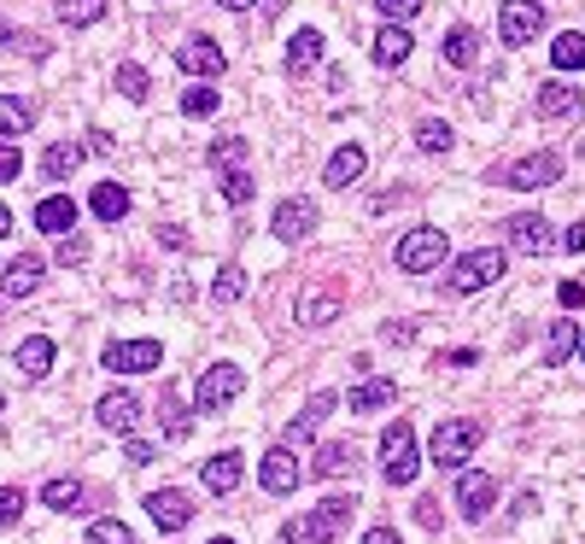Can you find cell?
<instances>
[{
  "instance_id": "cell-1",
  "label": "cell",
  "mask_w": 585,
  "mask_h": 544,
  "mask_svg": "<svg viewBox=\"0 0 585 544\" xmlns=\"http://www.w3.org/2000/svg\"><path fill=\"white\" fill-rule=\"evenodd\" d=\"M351 510H358V497H328L317 515L287 521V527H281V544H328V538L351 521Z\"/></svg>"
},
{
  "instance_id": "cell-8",
  "label": "cell",
  "mask_w": 585,
  "mask_h": 544,
  "mask_svg": "<svg viewBox=\"0 0 585 544\" xmlns=\"http://www.w3.org/2000/svg\"><path fill=\"white\" fill-rule=\"evenodd\" d=\"M164 363V346L158 340H112L106 346V369L112 374H146Z\"/></svg>"
},
{
  "instance_id": "cell-31",
  "label": "cell",
  "mask_w": 585,
  "mask_h": 544,
  "mask_svg": "<svg viewBox=\"0 0 585 544\" xmlns=\"http://www.w3.org/2000/svg\"><path fill=\"white\" fill-rule=\"evenodd\" d=\"M82 153H89V146H76V141H53V146H48V158H41V171H48L53 182H65L76 164H82Z\"/></svg>"
},
{
  "instance_id": "cell-53",
  "label": "cell",
  "mask_w": 585,
  "mask_h": 544,
  "mask_svg": "<svg viewBox=\"0 0 585 544\" xmlns=\"http://www.w3.org/2000/svg\"><path fill=\"white\" fill-rule=\"evenodd\" d=\"M363 544H399V533H392V527H369Z\"/></svg>"
},
{
  "instance_id": "cell-43",
  "label": "cell",
  "mask_w": 585,
  "mask_h": 544,
  "mask_svg": "<svg viewBox=\"0 0 585 544\" xmlns=\"http://www.w3.org/2000/svg\"><path fill=\"white\" fill-rule=\"evenodd\" d=\"M240 158H246V141H240V135H223V141L212 146V164H217V171H235Z\"/></svg>"
},
{
  "instance_id": "cell-48",
  "label": "cell",
  "mask_w": 585,
  "mask_h": 544,
  "mask_svg": "<svg viewBox=\"0 0 585 544\" xmlns=\"http://www.w3.org/2000/svg\"><path fill=\"white\" fill-rule=\"evenodd\" d=\"M18 171H24V153H18V146H0V182H12Z\"/></svg>"
},
{
  "instance_id": "cell-36",
  "label": "cell",
  "mask_w": 585,
  "mask_h": 544,
  "mask_svg": "<svg viewBox=\"0 0 585 544\" xmlns=\"http://www.w3.org/2000/svg\"><path fill=\"white\" fill-rule=\"evenodd\" d=\"M158 415H164V433H171V439H182L187 428H194V422H187V404H182V392H176V387H164Z\"/></svg>"
},
{
  "instance_id": "cell-11",
  "label": "cell",
  "mask_w": 585,
  "mask_h": 544,
  "mask_svg": "<svg viewBox=\"0 0 585 544\" xmlns=\"http://www.w3.org/2000/svg\"><path fill=\"white\" fill-rule=\"evenodd\" d=\"M562 176V158L556 153H527V158H515L510 171H504V187H521V194H527V187H551Z\"/></svg>"
},
{
  "instance_id": "cell-9",
  "label": "cell",
  "mask_w": 585,
  "mask_h": 544,
  "mask_svg": "<svg viewBox=\"0 0 585 544\" xmlns=\"http://www.w3.org/2000/svg\"><path fill=\"white\" fill-rule=\"evenodd\" d=\"M258 480H264V492H276V497H287V492H299V480H305V469H299V456H292V445H276L258 463Z\"/></svg>"
},
{
  "instance_id": "cell-7",
  "label": "cell",
  "mask_w": 585,
  "mask_h": 544,
  "mask_svg": "<svg viewBox=\"0 0 585 544\" xmlns=\"http://www.w3.org/2000/svg\"><path fill=\"white\" fill-rule=\"evenodd\" d=\"M545 30V7L538 0H504V18H497V35L510 41V48H527V41Z\"/></svg>"
},
{
  "instance_id": "cell-28",
  "label": "cell",
  "mask_w": 585,
  "mask_h": 544,
  "mask_svg": "<svg viewBox=\"0 0 585 544\" xmlns=\"http://www.w3.org/2000/svg\"><path fill=\"white\" fill-rule=\"evenodd\" d=\"M12 363L24 369V381H41V374L53 369V340H41V333H35V340L18 346V358H12Z\"/></svg>"
},
{
  "instance_id": "cell-6",
  "label": "cell",
  "mask_w": 585,
  "mask_h": 544,
  "mask_svg": "<svg viewBox=\"0 0 585 544\" xmlns=\"http://www.w3.org/2000/svg\"><path fill=\"white\" fill-rule=\"evenodd\" d=\"M240 387H246V374L235 363H212V369L199 374V387H194V404L199 410H223V404L240 399Z\"/></svg>"
},
{
  "instance_id": "cell-47",
  "label": "cell",
  "mask_w": 585,
  "mask_h": 544,
  "mask_svg": "<svg viewBox=\"0 0 585 544\" xmlns=\"http://www.w3.org/2000/svg\"><path fill=\"white\" fill-rule=\"evenodd\" d=\"M82 258H89V240H82V235H65V240H59V264H82Z\"/></svg>"
},
{
  "instance_id": "cell-51",
  "label": "cell",
  "mask_w": 585,
  "mask_h": 544,
  "mask_svg": "<svg viewBox=\"0 0 585 544\" xmlns=\"http://www.w3.org/2000/svg\"><path fill=\"white\" fill-rule=\"evenodd\" d=\"M556 246H562V253H585V223H574V228H568V235H562V240H556Z\"/></svg>"
},
{
  "instance_id": "cell-2",
  "label": "cell",
  "mask_w": 585,
  "mask_h": 544,
  "mask_svg": "<svg viewBox=\"0 0 585 544\" xmlns=\"http://www.w3.org/2000/svg\"><path fill=\"white\" fill-rule=\"evenodd\" d=\"M504 253H497V246H480V253H463L451 264V292H480V287H492V281H504Z\"/></svg>"
},
{
  "instance_id": "cell-14",
  "label": "cell",
  "mask_w": 585,
  "mask_h": 544,
  "mask_svg": "<svg viewBox=\"0 0 585 544\" xmlns=\"http://www.w3.org/2000/svg\"><path fill=\"white\" fill-rule=\"evenodd\" d=\"M146 515H153V527H158V533H182L187 521H194V504H187V492L164 486V492L146 497Z\"/></svg>"
},
{
  "instance_id": "cell-44",
  "label": "cell",
  "mask_w": 585,
  "mask_h": 544,
  "mask_svg": "<svg viewBox=\"0 0 585 544\" xmlns=\"http://www.w3.org/2000/svg\"><path fill=\"white\" fill-rule=\"evenodd\" d=\"M89 544H135V533L123 521H94L89 527Z\"/></svg>"
},
{
  "instance_id": "cell-45",
  "label": "cell",
  "mask_w": 585,
  "mask_h": 544,
  "mask_svg": "<svg viewBox=\"0 0 585 544\" xmlns=\"http://www.w3.org/2000/svg\"><path fill=\"white\" fill-rule=\"evenodd\" d=\"M374 7H381L387 24H410V18L422 12V0H374Z\"/></svg>"
},
{
  "instance_id": "cell-24",
  "label": "cell",
  "mask_w": 585,
  "mask_h": 544,
  "mask_svg": "<svg viewBox=\"0 0 585 544\" xmlns=\"http://www.w3.org/2000/svg\"><path fill=\"white\" fill-rule=\"evenodd\" d=\"M392 399H399V381H387V374H374V381L351 387V410H358V415H369V410H387Z\"/></svg>"
},
{
  "instance_id": "cell-25",
  "label": "cell",
  "mask_w": 585,
  "mask_h": 544,
  "mask_svg": "<svg viewBox=\"0 0 585 544\" xmlns=\"http://www.w3.org/2000/svg\"><path fill=\"white\" fill-rule=\"evenodd\" d=\"M35 287H41V258H35V253L12 258V264H7V299H30Z\"/></svg>"
},
{
  "instance_id": "cell-15",
  "label": "cell",
  "mask_w": 585,
  "mask_h": 544,
  "mask_svg": "<svg viewBox=\"0 0 585 544\" xmlns=\"http://www.w3.org/2000/svg\"><path fill=\"white\" fill-rule=\"evenodd\" d=\"M240 474H246L240 451H223V456H205V463H199L205 492H217V497H228V492H235V486H240Z\"/></svg>"
},
{
  "instance_id": "cell-20",
  "label": "cell",
  "mask_w": 585,
  "mask_h": 544,
  "mask_svg": "<svg viewBox=\"0 0 585 544\" xmlns=\"http://www.w3.org/2000/svg\"><path fill=\"white\" fill-rule=\"evenodd\" d=\"M322 65V30H299L287 41V76H305Z\"/></svg>"
},
{
  "instance_id": "cell-52",
  "label": "cell",
  "mask_w": 585,
  "mask_h": 544,
  "mask_svg": "<svg viewBox=\"0 0 585 544\" xmlns=\"http://www.w3.org/2000/svg\"><path fill=\"white\" fill-rule=\"evenodd\" d=\"M415 521H422V527H439V504H433V497H422V504H415Z\"/></svg>"
},
{
  "instance_id": "cell-38",
  "label": "cell",
  "mask_w": 585,
  "mask_h": 544,
  "mask_svg": "<svg viewBox=\"0 0 585 544\" xmlns=\"http://www.w3.org/2000/svg\"><path fill=\"white\" fill-rule=\"evenodd\" d=\"M41 504L48 510H76L82 504V480H48V486H41Z\"/></svg>"
},
{
  "instance_id": "cell-41",
  "label": "cell",
  "mask_w": 585,
  "mask_h": 544,
  "mask_svg": "<svg viewBox=\"0 0 585 544\" xmlns=\"http://www.w3.org/2000/svg\"><path fill=\"white\" fill-rule=\"evenodd\" d=\"M146 89H153V82H146L141 65H117V94L123 100H146Z\"/></svg>"
},
{
  "instance_id": "cell-49",
  "label": "cell",
  "mask_w": 585,
  "mask_h": 544,
  "mask_svg": "<svg viewBox=\"0 0 585 544\" xmlns=\"http://www.w3.org/2000/svg\"><path fill=\"white\" fill-rule=\"evenodd\" d=\"M556 299H562V310H579V305H585V287H579V281H562Z\"/></svg>"
},
{
  "instance_id": "cell-33",
  "label": "cell",
  "mask_w": 585,
  "mask_h": 544,
  "mask_svg": "<svg viewBox=\"0 0 585 544\" xmlns=\"http://www.w3.org/2000/svg\"><path fill=\"white\" fill-rule=\"evenodd\" d=\"M579 346V333H574V322H551V333H545V369H562L568 363V351Z\"/></svg>"
},
{
  "instance_id": "cell-26",
  "label": "cell",
  "mask_w": 585,
  "mask_h": 544,
  "mask_svg": "<svg viewBox=\"0 0 585 544\" xmlns=\"http://www.w3.org/2000/svg\"><path fill=\"white\" fill-rule=\"evenodd\" d=\"M410 48H415V41H410V30H399V24H387L381 35H374V65H404V59H410Z\"/></svg>"
},
{
  "instance_id": "cell-39",
  "label": "cell",
  "mask_w": 585,
  "mask_h": 544,
  "mask_svg": "<svg viewBox=\"0 0 585 544\" xmlns=\"http://www.w3.org/2000/svg\"><path fill=\"white\" fill-rule=\"evenodd\" d=\"M217 100H223V94L212 89V82H194V89L182 94V117H212V112H217Z\"/></svg>"
},
{
  "instance_id": "cell-5",
  "label": "cell",
  "mask_w": 585,
  "mask_h": 544,
  "mask_svg": "<svg viewBox=\"0 0 585 544\" xmlns=\"http://www.w3.org/2000/svg\"><path fill=\"white\" fill-rule=\"evenodd\" d=\"M433 264H445V235L439 228H410L399 240V269L404 276H428Z\"/></svg>"
},
{
  "instance_id": "cell-18",
  "label": "cell",
  "mask_w": 585,
  "mask_h": 544,
  "mask_svg": "<svg viewBox=\"0 0 585 544\" xmlns=\"http://www.w3.org/2000/svg\"><path fill=\"white\" fill-rule=\"evenodd\" d=\"M363 171H369V153H363L358 141H346L340 153L328 158V171H322V176H328V187H351V182H358Z\"/></svg>"
},
{
  "instance_id": "cell-19",
  "label": "cell",
  "mask_w": 585,
  "mask_h": 544,
  "mask_svg": "<svg viewBox=\"0 0 585 544\" xmlns=\"http://www.w3.org/2000/svg\"><path fill=\"white\" fill-rule=\"evenodd\" d=\"M351 469H358V445H351V439H333V445L317 451V463H310V474H317V480H340Z\"/></svg>"
},
{
  "instance_id": "cell-12",
  "label": "cell",
  "mask_w": 585,
  "mask_h": 544,
  "mask_svg": "<svg viewBox=\"0 0 585 544\" xmlns=\"http://www.w3.org/2000/svg\"><path fill=\"white\" fill-rule=\"evenodd\" d=\"M492 497H497L492 474H480V469L456 474V510H463L469 521H486V515H492Z\"/></svg>"
},
{
  "instance_id": "cell-40",
  "label": "cell",
  "mask_w": 585,
  "mask_h": 544,
  "mask_svg": "<svg viewBox=\"0 0 585 544\" xmlns=\"http://www.w3.org/2000/svg\"><path fill=\"white\" fill-rule=\"evenodd\" d=\"M456 135H451V123H439V117H422L415 123V146H422V153H445Z\"/></svg>"
},
{
  "instance_id": "cell-30",
  "label": "cell",
  "mask_w": 585,
  "mask_h": 544,
  "mask_svg": "<svg viewBox=\"0 0 585 544\" xmlns=\"http://www.w3.org/2000/svg\"><path fill=\"white\" fill-rule=\"evenodd\" d=\"M480 59V35L469 30V24H456V30H445V65H456V71H469Z\"/></svg>"
},
{
  "instance_id": "cell-22",
  "label": "cell",
  "mask_w": 585,
  "mask_h": 544,
  "mask_svg": "<svg viewBox=\"0 0 585 544\" xmlns=\"http://www.w3.org/2000/svg\"><path fill=\"white\" fill-rule=\"evenodd\" d=\"M340 310H346V299H340V292H305V299H299V322L305 328H328V322H340Z\"/></svg>"
},
{
  "instance_id": "cell-42",
  "label": "cell",
  "mask_w": 585,
  "mask_h": 544,
  "mask_svg": "<svg viewBox=\"0 0 585 544\" xmlns=\"http://www.w3.org/2000/svg\"><path fill=\"white\" fill-rule=\"evenodd\" d=\"M223 199H228V205H246V199H253V176H246L240 164H235V171H223Z\"/></svg>"
},
{
  "instance_id": "cell-34",
  "label": "cell",
  "mask_w": 585,
  "mask_h": 544,
  "mask_svg": "<svg viewBox=\"0 0 585 544\" xmlns=\"http://www.w3.org/2000/svg\"><path fill=\"white\" fill-rule=\"evenodd\" d=\"M30 123H35V106H30V100L0 94V135H24Z\"/></svg>"
},
{
  "instance_id": "cell-29",
  "label": "cell",
  "mask_w": 585,
  "mask_h": 544,
  "mask_svg": "<svg viewBox=\"0 0 585 544\" xmlns=\"http://www.w3.org/2000/svg\"><path fill=\"white\" fill-rule=\"evenodd\" d=\"M89 205H94V217H100V223H117V217H130V187H117V182H100Z\"/></svg>"
},
{
  "instance_id": "cell-32",
  "label": "cell",
  "mask_w": 585,
  "mask_h": 544,
  "mask_svg": "<svg viewBox=\"0 0 585 544\" xmlns=\"http://www.w3.org/2000/svg\"><path fill=\"white\" fill-rule=\"evenodd\" d=\"M551 65H556V71H579V65H585V35H579V30H562V35L551 41Z\"/></svg>"
},
{
  "instance_id": "cell-46",
  "label": "cell",
  "mask_w": 585,
  "mask_h": 544,
  "mask_svg": "<svg viewBox=\"0 0 585 544\" xmlns=\"http://www.w3.org/2000/svg\"><path fill=\"white\" fill-rule=\"evenodd\" d=\"M18 515H24V492H18V486H0V527H12Z\"/></svg>"
},
{
  "instance_id": "cell-10",
  "label": "cell",
  "mask_w": 585,
  "mask_h": 544,
  "mask_svg": "<svg viewBox=\"0 0 585 544\" xmlns=\"http://www.w3.org/2000/svg\"><path fill=\"white\" fill-rule=\"evenodd\" d=\"M176 65H182L187 76L212 82V76H223V48H217L212 35H187L182 48H176Z\"/></svg>"
},
{
  "instance_id": "cell-50",
  "label": "cell",
  "mask_w": 585,
  "mask_h": 544,
  "mask_svg": "<svg viewBox=\"0 0 585 544\" xmlns=\"http://www.w3.org/2000/svg\"><path fill=\"white\" fill-rule=\"evenodd\" d=\"M123 456H130V463H153L158 445H146V439H130V445H123Z\"/></svg>"
},
{
  "instance_id": "cell-27",
  "label": "cell",
  "mask_w": 585,
  "mask_h": 544,
  "mask_svg": "<svg viewBox=\"0 0 585 544\" xmlns=\"http://www.w3.org/2000/svg\"><path fill=\"white\" fill-rule=\"evenodd\" d=\"M574 112H579V89H568V82L538 89V117H574Z\"/></svg>"
},
{
  "instance_id": "cell-16",
  "label": "cell",
  "mask_w": 585,
  "mask_h": 544,
  "mask_svg": "<svg viewBox=\"0 0 585 544\" xmlns=\"http://www.w3.org/2000/svg\"><path fill=\"white\" fill-rule=\"evenodd\" d=\"M269 228H276V240H305L310 228H317V205H310V199H281Z\"/></svg>"
},
{
  "instance_id": "cell-37",
  "label": "cell",
  "mask_w": 585,
  "mask_h": 544,
  "mask_svg": "<svg viewBox=\"0 0 585 544\" xmlns=\"http://www.w3.org/2000/svg\"><path fill=\"white\" fill-rule=\"evenodd\" d=\"M59 18H65L71 30L100 24V18H106V0H59Z\"/></svg>"
},
{
  "instance_id": "cell-56",
  "label": "cell",
  "mask_w": 585,
  "mask_h": 544,
  "mask_svg": "<svg viewBox=\"0 0 585 544\" xmlns=\"http://www.w3.org/2000/svg\"><path fill=\"white\" fill-rule=\"evenodd\" d=\"M212 544H235V538H212Z\"/></svg>"
},
{
  "instance_id": "cell-54",
  "label": "cell",
  "mask_w": 585,
  "mask_h": 544,
  "mask_svg": "<svg viewBox=\"0 0 585 544\" xmlns=\"http://www.w3.org/2000/svg\"><path fill=\"white\" fill-rule=\"evenodd\" d=\"M7 235H12V212L0 205V240H7Z\"/></svg>"
},
{
  "instance_id": "cell-13",
  "label": "cell",
  "mask_w": 585,
  "mask_h": 544,
  "mask_svg": "<svg viewBox=\"0 0 585 544\" xmlns=\"http://www.w3.org/2000/svg\"><path fill=\"white\" fill-rule=\"evenodd\" d=\"M504 235H510V246H515V253H527V258H538V253H551V223L545 217H538V212H521V217H510L504 223Z\"/></svg>"
},
{
  "instance_id": "cell-3",
  "label": "cell",
  "mask_w": 585,
  "mask_h": 544,
  "mask_svg": "<svg viewBox=\"0 0 585 544\" xmlns=\"http://www.w3.org/2000/svg\"><path fill=\"white\" fill-rule=\"evenodd\" d=\"M415 463H422V456H415V428L410 422H392L381 433V474L392 480V486H410Z\"/></svg>"
},
{
  "instance_id": "cell-23",
  "label": "cell",
  "mask_w": 585,
  "mask_h": 544,
  "mask_svg": "<svg viewBox=\"0 0 585 544\" xmlns=\"http://www.w3.org/2000/svg\"><path fill=\"white\" fill-rule=\"evenodd\" d=\"M333 404H340L333 392H317V399H310V404L299 410V422H287V445H310V439H317V422H322V415H328Z\"/></svg>"
},
{
  "instance_id": "cell-4",
  "label": "cell",
  "mask_w": 585,
  "mask_h": 544,
  "mask_svg": "<svg viewBox=\"0 0 585 544\" xmlns=\"http://www.w3.org/2000/svg\"><path fill=\"white\" fill-rule=\"evenodd\" d=\"M480 439H486V428H480V422H439V433H433V463L439 469H463Z\"/></svg>"
},
{
  "instance_id": "cell-17",
  "label": "cell",
  "mask_w": 585,
  "mask_h": 544,
  "mask_svg": "<svg viewBox=\"0 0 585 544\" xmlns=\"http://www.w3.org/2000/svg\"><path fill=\"white\" fill-rule=\"evenodd\" d=\"M100 428H112V433H130L135 428V415H141V399H135V392H106V399H100Z\"/></svg>"
},
{
  "instance_id": "cell-21",
  "label": "cell",
  "mask_w": 585,
  "mask_h": 544,
  "mask_svg": "<svg viewBox=\"0 0 585 544\" xmlns=\"http://www.w3.org/2000/svg\"><path fill=\"white\" fill-rule=\"evenodd\" d=\"M35 228H41V235H76V205H71L65 194L41 199V205H35Z\"/></svg>"
},
{
  "instance_id": "cell-35",
  "label": "cell",
  "mask_w": 585,
  "mask_h": 544,
  "mask_svg": "<svg viewBox=\"0 0 585 544\" xmlns=\"http://www.w3.org/2000/svg\"><path fill=\"white\" fill-rule=\"evenodd\" d=\"M212 299H217V305H235V299H246V269H240V264H223V269H217Z\"/></svg>"
},
{
  "instance_id": "cell-55",
  "label": "cell",
  "mask_w": 585,
  "mask_h": 544,
  "mask_svg": "<svg viewBox=\"0 0 585 544\" xmlns=\"http://www.w3.org/2000/svg\"><path fill=\"white\" fill-rule=\"evenodd\" d=\"M217 7H228V12H246V7H253V0H217Z\"/></svg>"
}]
</instances>
